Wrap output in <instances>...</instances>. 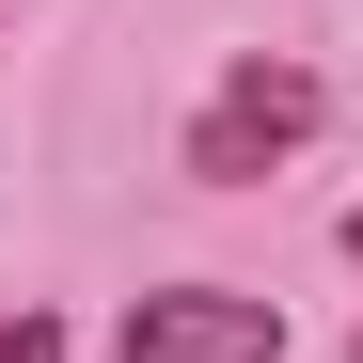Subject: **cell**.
Masks as SVG:
<instances>
[{
	"label": "cell",
	"instance_id": "cell-1",
	"mask_svg": "<svg viewBox=\"0 0 363 363\" xmlns=\"http://www.w3.org/2000/svg\"><path fill=\"white\" fill-rule=\"evenodd\" d=\"M284 143H316V79L253 48V64H237V79L190 111V174H206V190H253V174H269Z\"/></svg>",
	"mask_w": 363,
	"mask_h": 363
},
{
	"label": "cell",
	"instance_id": "cell-2",
	"mask_svg": "<svg viewBox=\"0 0 363 363\" xmlns=\"http://www.w3.org/2000/svg\"><path fill=\"white\" fill-rule=\"evenodd\" d=\"M127 363H284V316L237 284H158L127 300Z\"/></svg>",
	"mask_w": 363,
	"mask_h": 363
},
{
	"label": "cell",
	"instance_id": "cell-3",
	"mask_svg": "<svg viewBox=\"0 0 363 363\" xmlns=\"http://www.w3.org/2000/svg\"><path fill=\"white\" fill-rule=\"evenodd\" d=\"M0 363H64V316H0Z\"/></svg>",
	"mask_w": 363,
	"mask_h": 363
},
{
	"label": "cell",
	"instance_id": "cell-4",
	"mask_svg": "<svg viewBox=\"0 0 363 363\" xmlns=\"http://www.w3.org/2000/svg\"><path fill=\"white\" fill-rule=\"evenodd\" d=\"M347 253H363V206H347Z\"/></svg>",
	"mask_w": 363,
	"mask_h": 363
}]
</instances>
